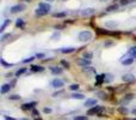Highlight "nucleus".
Here are the masks:
<instances>
[{
  "label": "nucleus",
  "instance_id": "nucleus-1",
  "mask_svg": "<svg viewBox=\"0 0 136 120\" xmlns=\"http://www.w3.org/2000/svg\"><path fill=\"white\" fill-rule=\"evenodd\" d=\"M92 37H93L92 31H89V30H84V31H81L78 35V40L80 41V42H88V41L92 40Z\"/></svg>",
  "mask_w": 136,
  "mask_h": 120
},
{
  "label": "nucleus",
  "instance_id": "nucleus-2",
  "mask_svg": "<svg viewBox=\"0 0 136 120\" xmlns=\"http://www.w3.org/2000/svg\"><path fill=\"white\" fill-rule=\"evenodd\" d=\"M26 8V6L24 4H17V5H14V6H12L11 7V13H18V12H23L24 10Z\"/></svg>",
  "mask_w": 136,
  "mask_h": 120
},
{
  "label": "nucleus",
  "instance_id": "nucleus-3",
  "mask_svg": "<svg viewBox=\"0 0 136 120\" xmlns=\"http://www.w3.org/2000/svg\"><path fill=\"white\" fill-rule=\"evenodd\" d=\"M96 13V10L92 7H87V8H82L81 11H80V15L82 17H88V16H92Z\"/></svg>",
  "mask_w": 136,
  "mask_h": 120
},
{
  "label": "nucleus",
  "instance_id": "nucleus-4",
  "mask_svg": "<svg viewBox=\"0 0 136 120\" xmlns=\"http://www.w3.org/2000/svg\"><path fill=\"white\" fill-rule=\"evenodd\" d=\"M51 87L55 89H61L65 85V82H63L62 79H58V78H55V79L51 80Z\"/></svg>",
  "mask_w": 136,
  "mask_h": 120
},
{
  "label": "nucleus",
  "instance_id": "nucleus-5",
  "mask_svg": "<svg viewBox=\"0 0 136 120\" xmlns=\"http://www.w3.org/2000/svg\"><path fill=\"white\" fill-rule=\"evenodd\" d=\"M101 108L103 107H100V106H94V107L89 108L88 111H87V115H98L99 112L101 111Z\"/></svg>",
  "mask_w": 136,
  "mask_h": 120
},
{
  "label": "nucleus",
  "instance_id": "nucleus-6",
  "mask_svg": "<svg viewBox=\"0 0 136 120\" xmlns=\"http://www.w3.org/2000/svg\"><path fill=\"white\" fill-rule=\"evenodd\" d=\"M122 80L125 83H131V82H135V76L132 73H124L122 76Z\"/></svg>",
  "mask_w": 136,
  "mask_h": 120
},
{
  "label": "nucleus",
  "instance_id": "nucleus-7",
  "mask_svg": "<svg viewBox=\"0 0 136 120\" xmlns=\"http://www.w3.org/2000/svg\"><path fill=\"white\" fill-rule=\"evenodd\" d=\"M36 104H37V102H27V103H24V104H22V109L23 111H30V109H35V107H36Z\"/></svg>",
  "mask_w": 136,
  "mask_h": 120
},
{
  "label": "nucleus",
  "instance_id": "nucleus-8",
  "mask_svg": "<svg viewBox=\"0 0 136 120\" xmlns=\"http://www.w3.org/2000/svg\"><path fill=\"white\" fill-rule=\"evenodd\" d=\"M77 64H78L79 66H81V67L91 66V60H87V59H84V58H81V59H79L78 61H77Z\"/></svg>",
  "mask_w": 136,
  "mask_h": 120
},
{
  "label": "nucleus",
  "instance_id": "nucleus-9",
  "mask_svg": "<svg viewBox=\"0 0 136 120\" xmlns=\"http://www.w3.org/2000/svg\"><path fill=\"white\" fill-rule=\"evenodd\" d=\"M118 27V23H117L116 20H106L105 22V28L108 29H115Z\"/></svg>",
  "mask_w": 136,
  "mask_h": 120
},
{
  "label": "nucleus",
  "instance_id": "nucleus-10",
  "mask_svg": "<svg viewBox=\"0 0 136 120\" xmlns=\"http://www.w3.org/2000/svg\"><path fill=\"white\" fill-rule=\"evenodd\" d=\"M38 8H42V10H44L46 12H50V10H51V6L48 3H39L38 4Z\"/></svg>",
  "mask_w": 136,
  "mask_h": 120
},
{
  "label": "nucleus",
  "instance_id": "nucleus-11",
  "mask_svg": "<svg viewBox=\"0 0 136 120\" xmlns=\"http://www.w3.org/2000/svg\"><path fill=\"white\" fill-rule=\"evenodd\" d=\"M49 70H50V72L53 73V75H61L63 72V70L61 67H57V66H50L49 67Z\"/></svg>",
  "mask_w": 136,
  "mask_h": 120
},
{
  "label": "nucleus",
  "instance_id": "nucleus-12",
  "mask_svg": "<svg viewBox=\"0 0 136 120\" xmlns=\"http://www.w3.org/2000/svg\"><path fill=\"white\" fill-rule=\"evenodd\" d=\"M84 106H85V107H94V106H97V100H94V99H88V100L85 101Z\"/></svg>",
  "mask_w": 136,
  "mask_h": 120
},
{
  "label": "nucleus",
  "instance_id": "nucleus-13",
  "mask_svg": "<svg viewBox=\"0 0 136 120\" xmlns=\"http://www.w3.org/2000/svg\"><path fill=\"white\" fill-rule=\"evenodd\" d=\"M11 88H12L11 84H3V87H1V89H0V91H1V94H7Z\"/></svg>",
  "mask_w": 136,
  "mask_h": 120
},
{
  "label": "nucleus",
  "instance_id": "nucleus-14",
  "mask_svg": "<svg viewBox=\"0 0 136 120\" xmlns=\"http://www.w3.org/2000/svg\"><path fill=\"white\" fill-rule=\"evenodd\" d=\"M84 97L85 96L80 94V92H73L72 95H70V99H74V100H84Z\"/></svg>",
  "mask_w": 136,
  "mask_h": 120
},
{
  "label": "nucleus",
  "instance_id": "nucleus-15",
  "mask_svg": "<svg viewBox=\"0 0 136 120\" xmlns=\"http://www.w3.org/2000/svg\"><path fill=\"white\" fill-rule=\"evenodd\" d=\"M81 70L84 73H96V68L92 66H86V67H82Z\"/></svg>",
  "mask_w": 136,
  "mask_h": 120
},
{
  "label": "nucleus",
  "instance_id": "nucleus-16",
  "mask_svg": "<svg viewBox=\"0 0 136 120\" xmlns=\"http://www.w3.org/2000/svg\"><path fill=\"white\" fill-rule=\"evenodd\" d=\"M132 99H134V94H128V95H125L124 97H123V100H122V102L124 104H127L129 102V101H131Z\"/></svg>",
  "mask_w": 136,
  "mask_h": 120
},
{
  "label": "nucleus",
  "instance_id": "nucleus-17",
  "mask_svg": "<svg viewBox=\"0 0 136 120\" xmlns=\"http://www.w3.org/2000/svg\"><path fill=\"white\" fill-rule=\"evenodd\" d=\"M119 8V6L117 4H112V5H110V6H108L106 7V11L108 12H115V11H117Z\"/></svg>",
  "mask_w": 136,
  "mask_h": 120
},
{
  "label": "nucleus",
  "instance_id": "nucleus-18",
  "mask_svg": "<svg viewBox=\"0 0 136 120\" xmlns=\"http://www.w3.org/2000/svg\"><path fill=\"white\" fill-rule=\"evenodd\" d=\"M96 31H97V34H99V35H110V34H111V31L105 30V29H101V28H97Z\"/></svg>",
  "mask_w": 136,
  "mask_h": 120
},
{
  "label": "nucleus",
  "instance_id": "nucleus-19",
  "mask_svg": "<svg viewBox=\"0 0 136 120\" xmlns=\"http://www.w3.org/2000/svg\"><path fill=\"white\" fill-rule=\"evenodd\" d=\"M31 71L32 72H43L44 71V67H43V66H39V65H34V66H31Z\"/></svg>",
  "mask_w": 136,
  "mask_h": 120
},
{
  "label": "nucleus",
  "instance_id": "nucleus-20",
  "mask_svg": "<svg viewBox=\"0 0 136 120\" xmlns=\"http://www.w3.org/2000/svg\"><path fill=\"white\" fill-rule=\"evenodd\" d=\"M74 51H75L74 47H66V48H61V49H60V52L65 53V54H67V53H73Z\"/></svg>",
  "mask_w": 136,
  "mask_h": 120
},
{
  "label": "nucleus",
  "instance_id": "nucleus-21",
  "mask_svg": "<svg viewBox=\"0 0 136 120\" xmlns=\"http://www.w3.org/2000/svg\"><path fill=\"white\" fill-rule=\"evenodd\" d=\"M35 15L38 17H42V16H46V15H48V12H46L44 10H42V8H38L37 7V10L35 11Z\"/></svg>",
  "mask_w": 136,
  "mask_h": 120
},
{
  "label": "nucleus",
  "instance_id": "nucleus-22",
  "mask_svg": "<svg viewBox=\"0 0 136 120\" xmlns=\"http://www.w3.org/2000/svg\"><path fill=\"white\" fill-rule=\"evenodd\" d=\"M134 63V58H127V59L122 60V64L124 65V66H129V65H131Z\"/></svg>",
  "mask_w": 136,
  "mask_h": 120
},
{
  "label": "nucleus",
  "instance_id": "nucleus-23",
  "mask_svg": "<svg viewBox=\"0 0 136 120\" xmlns=\"http://www.w3.org/2000/svg\"><path fill=\"white\" fill-rule=\"evenodd\" d=\"M16 27H18V28H20V29H24L25 23H24V20L22 19V18H18V19L16 20Z\"/></svg>",
  "mask_w": 136,
  "mask_h": 120
},
{
  "label": "nucleus",
  "instance_id": "nucleus-24",
  "mask_svg": "<svg viewBox=\"0 0 136 120\" xmlns=\"http://www.w3.org/2000/svg\"><path fill=\"white\" fill-rule=\"evenodd\" d=\"M96 79H97V85H100L103 82H105L104 75H98V76H96Z\"/></svg>",
  "mask_w": 136,
  "mask_h": 120
},
{
  "label": "nucleus",
  "instance_id": "nucleus-25",
  "mask_svg": "<svg viewBox=\"0 0 136 120\" xmlns=\"http://www.w3.org/2000/svg\"><path fill=\"white\" fill-rule=\"evenodd\" d=\"M66 16H67L66 12H56V13H54V15H53V17H54V18H65Z\"/></svg>",
  "mask_w": 136,
  "mask_h": 120
},
{
  "label": "nucleus",
  "instance_id": "nucleus-26",
  "mask_svg": "<svg viewBox=\"0 0 136 120\" xmlns=\"http://www.w3.org/2000/svg\"><path fill=\"white\" fill-rule=\"evenodd\" d=\"M11 23V19H6L4 22V23H3V25H1V27H0V32H1V34H3V32H4V30H5V28H6V27H7L8 24Z\"/></svg>",
  "mask_w": 136,
  "mask_h": 120
},
{
  "label": "nucleus",
  "instance_id": "nucleus-27",
  "mask_svg": "<svg viewBox=\"0 0 136 120\" xmlns=\"http://www.w3.org/2000/svg\"><path fill=\"white\" fill-rule=\"evenodd\" d=\"M82 58H84V59H87V60H91L92 58H93V53L92 52H85L84 54H82Z\"/></svg>",
  "mask_w": 136,
  "mask_h": 120
},
{
  "label": "nucleus",
  "instance_id": "nucleus-28",
  "mask_svg": "<svg viewBox=\"0 0 136 120\" xmlns=\"http://www.w3.org/2000/svg\"><path fill=\"white\" fill-rule=\"evenodd\" d=\"M118 112L120 113V114H123V115H127V114H128V108L127 107H124V106H120L119 108H118Z\"/></svg>",
  "mask_w": 136,
  "mask_h": 120
},
{
  "label": "nucleus",
  "instance_id": "nucleus-29",
  "mask_svg": "<svg viewBox=\"0 0 136 120\" xmlns=\"http://www.w3.org/2000/svg\"><path fill=\"white\" fill-rule=\"evenodd\" d=\"M60 37H61V35H60V32H57V31H55L54 34L50 36V39L53 41H58L60 40Z\"/></svg>",
  "mask_w": 136,
  "mask_h": 120
},
{
  "label": "nucleus",
  "instance_id": "nucleus-30",
  "mask_svg": "<svg viewBox=\"0 0 136 120\" xmlns=\"http://www.w3.org/2000/svg\"><path fill=\"white\" fill-rule=\"evenodd\" d=\"M104 78H105V83H110L112 80V75L111 73H105Z\"/></svg>",
  "mask_w": 136,
  "mask_h": 120
},
{
  "label": "nucleus",
  "instance_id": "nucleus-31",
  "mask_svg": "<svg viewBox=\"0 0 136 120\" xmlns=\"http://www.w3.org/2000/svg\"><path fill=\"white\" fill-rule=\"evenodd\" d=\"M128 54L129 55H131V56H136V46H134V47H131L130 49H129Z\"/></svg>",
  "mask_w": 136,
  "mask_h": 120
},
{
  "label": "nucleus",
  "instance_id": "nucleus-32",
  "mask_svg": "<svg viewBox=\"0 0 136 120\" xmlns=\"http://www.w3.org/2000/svg\"><path fill=\"white\" fill-rule=\"evenodd\" d=\"M0 61H1V65L4 66V67H11V66H13V64H10V63H6L3 58L0 59Z\"/></svg>",
  "mask_w": 136,
  "mask_h": 120
},
{
  "label": "nucleus",
  "instance_id": "nucleus-33",
  "mask_svg": "<svg viewBox=\"0 0 136 120\" xmlns=\"http://www.w3.org/2000/svg\"><path fill=\"white\" fill-rule=\"evenodd\" d=\"M97 95L99 96V97H100L101 100H106V99H108V97H106L108 95H106V94H105L104 91H98V92H97Z\"/></svg>",
  "mask_w": 136,
  "mask_h": 120
},
{
  "label": "nucleus",
  "instance_id": "nucleus-34",
  "mask_svg": "<svg viewBox=\"0 0 136 120\" xmlns=\"http://www.w3.org/2000/svg\"><path fill=\"white\" fill-rule=\"evenodd\" d=\"M25 72H26V68H25V67L20 68V70H18V71L16 72V76H17V77H19V76H22L23 73H25Z\"/></svg>",
  "mask_w": 136,
  "mask_h": 120
},
{
  "label": "nucleus",
  "instance_id": "nucleus-35",
  "mask_svg": "<svg viewBox=\"0 0 136 120\" xmlns=\"http://www.w3.org/2000/svg\"><path fill=\"white\" fill-rule=\"evenodd\" d=\"M8 99L12 101H17V100H20V96L19 95H11V96H8Z\"/></svg>",
  "mask_w": 136,
  "mask_h": 120
},
{
  "label": "nucleus",
  "instance_id": "nucleus-36",
  "mask_svg": "<svg viewBox=\"0 0 136 120\" xmlns=\"http://www.w3.org/2000/svg\"><path fill=\"white\" fill-rule=\"evenodd\" d=\"M134 0H120V5H123V6H127L129 5L130 3H132Z\"/></svg>",
  "mask_w": 136,
  "mask_h": 120
},
{
  "label": "nucleus",
  "instance_id": "nucleus-37",
  "mask_svg": "<svg viewBox=\"0 0 136 120\" xmlns=\"http://www.w3.org/2000/svg\"><path fill=\"white\" fill-rule=\"evenodd\" d=\"M115 44V42H112V41H106V42H104V47L108 48V47H111V46H113Z\"/></svg>",
  "mask_w": 136,
  "mask_h": 120
},
{
  "label": "nucleus",
  "instance_id": "nucleus-38",
  "mask_svg": "<svg viewBox=\"0 0 136 120\" xmlns=\"http://www.w3.org/2000/svg\"><path fill=\"white\" fill-rule=\"evenodd\" d=\"M74 120H87V116H85V115H77V116H74Z\"/></svg>",
  "mask_w": 136,
  "mask_h": 120
},
{
  "label": "nucleus",
  "instance_id": "nucleus-39",
  "mask_svg": "<svg viewBox=\"0 0 136 120\" xmlns=\"http://www.w3.org/2000/svg\"><path fill=\"white\" fill-rule=\"evenodd\" d=\"M61 65H62L63 67L69 68V63H68V61H66V60H61Z\"/></svg>",
  "mask_w": 136,
  "mask_h": 120
},
{
  "label": "nucleus",
  "instance_id": "nucleus-40",
  "mask_svg": "<svg viewBox=\"0 0 136 120\" xmlns=\"http://www.w3.org/2000/svg\"><path fill=\"white\" fill-rule=\"evenodd\" d=\"M79 88H80V85H79V84H72V85L69 87L70 90H78Z\"/></svg>",
  "mask_w": 136,
  "mask_h": 120
},
{
  "label": "nucleus",
  "instance_id": "nucleus-41",
  "mask_svg": "<svg viewBox=\"0 0 136 120\" xmlns=\"http://www.w3.org/2000/svg\"><path fill=\"white\" fill-rule=\"evenodd\" d=\"M10 36H11V34H10V32H8V34H4V35L1 36V41H5L7 37H10Z\"/></svg>",
  "mask_w": 136,
  "mask_h": 120
},
{
  "label": "nucleus",
  "instance_id": "nucleus-42",
  "mask_svg": "<svg viewBox=\"0 0 136 120\" xmlns=\"http://www.w3.org/2000/svg\"><path fill=\"white\" fill-rule=\"evenodd\" d=\"M36 56H30V58H29V59H25V60H23V63H31L32 60L35 59Z\"/></svg>",
  "mask_w": 136,
  "mask_h": 120
},
{
  "label": "nucleus",
  "instance_id": "nucleus-43",
  "mask_svg": "<svg viewBox=\"0 0 136 120\" xmlns=\"http://www.w3.org/2000/svg\"><path fill=\"white\" fill-rule=\"evenodd\" d=\"M32 115H34V116H37V115H39V112H38V111H37V109H32Z\"/></svg>",
  "mask_w": 136,
  "mask_h": 120
},
{
  "label": "nucleus",
  "instance_id": "nucleus-44",
  "mask_svg": "<svg viewBox=\"0 0 136 120\" xmlns=\"http://www.w3.org/2000/svg\"><path fill=\"white\" fill-rule=\"evenodd\" d=\"M36 58H38V59L44 58V53H37V54H36Z\"/></svg>",
  "mask_w": 136,
  "mask_h": 120
},
{
  "label": "nucleus",
  "instance_id": "nucleus-45",
  "mask_svg": "<svg viewBox=\"0 0 136 120\" xmlns=\"http://www.w3.org/2000/svg\"><path fill=\"white\" fill-rule=\"evenodd\" d=\"M62 90H61V91H57V92H54V94H53V96H54V97H57L58 95H61V94H62Z\"/></svg>",
  "mask_w": 136,
  "mask_h": 120
},
{
  "label": "nucleus",
  "instance_id": "nucleus-46",
  "mask_svg": "<svg viewBox=\"0 0 136 120\" xmlns=\"http://www.w3.org/2000/svg\"><path fill=\"white\" fill-rule=\"evenodd\" d=\"M43 112L44 113H51V109L50 108H44V109H43Z\"/></svg>",
  "mask_w": 136,
  "mask_h": 120
},
{
  "label": "nucleus",
  "instance_id": "nucleus-47",
  "mask_svg": "<svg viewBox=\"0 0 136 120\" xmlns=\"http://www.w3.org/2000/svg\"><path fill=\"white\" fill-rule=\"evenodd\" d=\"M5 120H17V119H14V118H11V116H5Z\"/></svg>",
  "mask_w": 136,
  "mask_h": 120
},
{
  "label": "nucleus",
  "instance_id": "nucleus-48",
  "mask_svg": "<svg viewBox=\"0 0 136 120\" xmlns=\"http://www.w3.org/2000/svg\"><path fill=\"white\" fill-rule=\"evenodd\" d=\"M62 28H63V25H56V27H55V29H58V30H61Z\"/></svg>",
  "mask_w": 136,
  "mask_h": 120
},
{
  "label": "nucleus",
  "instance_id": "nucleus-49",
  "mask_svg": "<svg viewBox=\"0 0 136 120\" xmlns=\"http://www.w3.org/2000/svg\"><path fill=\"white\" fill-rule=\"evenodd\" d=\"M10 77H12V73H11V72H10V73H7V75H6V78H10Z\"/></svg>",
  "mask_w": 136,
  "mask_h": 120
},
{
  "label": "nucleus",
  "instance_id": "nucleus-50",
  "mask_svg": "<svg viewBox=\"0 0 136 120\" xmlns=\"http://www.w3.org/2000/svg\"><path fill=\"white\" fill-rule=\"evenodd\" d=\"M132 114H135V115H136V108H135V109H132Z\"/></svg>",
  "mask_w": 136,
  "mask_h": 120
},
{
  "label": "nucleus",
  "instance_id": "nucleus-51",
  "mask_svg": "<svg viewBox=\"0 0 136 120\" xmlns=\"http://www.w3.org/2000/svg\"><path fill=\"white\" fill-rule=\"evenodd\" d=\"M100 3H106V1H109V0H99Z\"/></svg>",
  "mask_w": 136,
  "mask_h": 120
},
{
  "label": "nucleus",
  "instance_id": "nucleus-52",
  "mask_svg": "<svg viewBox=\"0 0 136 120\" xmlns=\"http://www.w3.org/2000/svg\"><path fill=\"white\" fill-rule=\"evenodd\" d=\"M35 120H42V119H41V118H36Z\"/></svg>",
  "mask_w": 136,
  "mask_h": 120
},
{
  "label": "nucleus",
  "instance_id": "nucleus-53",
  "mask_svg": "<svg viewBox=\"0 0 136 120\" xmlns=\"http://www.w3.org/2000/svg\"><path fill=\"white\" fill-rule=\"evenodd\" d=\"M24 1H26V3H29V1H31V0H24Z\"/></svg>",
  "mask_w": 136,
  "mask_h": 120
},
{
  "label": "nucleus",
  "instance_id": "nucleus-54",
  "mask_svg": "<svg viewBox=\"0 0 136 120\" xmlns=\"http://www.w3.org/2000/svg\"><path fill=\"white\" fill-rule=\"evenodd\" d=\"M20 120H29V119H26V118H24V119H20Z\"/></svg>",
  "mask_w": 136,
  "mask_h": 120
},
{
  "label": "nucleus",
  "instance_id": "nucleus-55",
  "mask_svg": "<svg viewBox=\"0 0 136 120\" xmlns=\"http://www.w3.org/2000/svg\"><path fill=\"white\" fill-rule=\"evenodd\" d=\"M125 120H136V119H125Z\"/></svg>",
  "mask_w": 136,
  "mask_h": 120
},
{
  "label": "nucleus",
  "instance_id": "nucleus-56",
  "mask_svg": "<svg viewBox=\"0 0 136 120\" xmlns=\"http://www.w3.org/2000/svg\"><path fill=\"white\" fill-rule=\"evenodd\" d=\"M48 1H54V0H48Z\"/></svg>",
  "mask_w": 136,
  "mask_h": 120
},
{
  "label": "nucleus",
  "instance_id": "nucleus-57",
  "mask_svg": "<svg viewBox=\"0 0 136 120\" xmlns=\"http://www.w3.org/2000/svg\"><path fill=\"white\" fill-rule=\"evenodd\" d=\"M115 1H118V0H115Z\"/></svg>",
  "mask_w": 136,
  "mask_h": 120
}]
</instances>
